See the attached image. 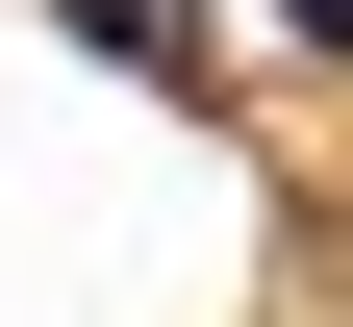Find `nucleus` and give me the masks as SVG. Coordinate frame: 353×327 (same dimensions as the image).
<instances>
[{"mask_svg":"<svg viewBox=\"0 0 353 327\" xmlns=\"http://www.w3.org/2000/svg\"><path fill=\"white\" fill-rule=\"evenodd\" d=\"M278 25H303V51H353V0H278Z\"/></svg>","mask_w":353,"mask_h":327,"instance_id":"f03ea898","label":"nucleus"},{"mask_svg":"<svg viewBox=\"0 0 353 327\" xmlns=\"http://www.w3.org/2000/svg\"><path fill=\"white\" fill-rule=\"evenodd\" d=\"M76 51H126V76H176V101H202V25H176V0H51Z\"/></svg>","mask_w":353,"mask_h":327,"instance_id":"f257e3e1","label":"nucleus"}]
</instances>
